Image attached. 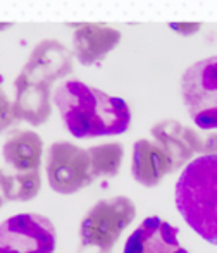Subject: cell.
<instances>
[{"label": "cell", "instance_id": "obj_1", "mask_svg": "<svg viewBox=\"0 0 217 253\" xmlns=\"http://www.w3.org/2000/svg\"><path fill=\"white\" fill-rule=\"evenodd\" d=\"M64 127L78 140L117 136L130 129L131 109L121 97H114L80 80H66L52 95Z\"/></svg>", "mask_w": 217, "mask_h": 253}, {"label": "cell", "instance_id": "obj_2", "mask_svg": "<svg viewBox=\"0 0 217 253\" xmlns=\"http://www.w3.org/2000/svg\"><path fill=\"white\" fill-rule=\"evenodd\" d=\"M74 53L59 40H43L16 78L14 110L19 121L42 126L52 114V84L73 73Z\"/></svg>", "mask_w": 217, "mask_h": 253}, {"label": "cell", "instance_id": "obj_3", "mask_svg": "<svg viewBox=\"0 0 217 253\" xmlns=\"http://www.w3.org/2000/svg\"><path fill=\"white\" fill-rule=\"evenodd\" d=\"M174 203L184 222L217 247V155L200 153L181 169Z\"/></svg>", "mask_w": 217, "mask_h": 253}, {"label": "cell", "instance_id": "obj_4", "mask_svg": "<svg viewBox=\"0 0 217 253\" xmlns=\"http://www.w3.org/2000/svg\"><path fill=\"white\" fill-rule=\"evenodd\" d=\"M136 217V205L130 197L117 195L98 200L80 224L78 253H112L121 234Z\"/></svg>", "mask_w": 217, "mask_h": 253}, {"label": "cell", "instance_id": "obj_5", "mask_svg": "<svg viewBox=\"0 0 217 253\" xmlns=\"http://www.w3.org/2000/svg\"><path fill=\"white\" fill-rule=\"evenodd\" d=\"M181 97L195 126L217 129V55L197 60L184 71Z\"/></svg>", "mask_w": 217, "mask_h": 253}, {"label": "cell", "instance_id": "obj_6", "mask_svg": "<svg viewBox=\"0 0 217 253\" xmlns=\"http://www.w3.org/2000/svg\"><path fill=\"white\" fill-rule=\"evenodd\" d=\"M45 172L52 191L59 195H74L95 181L88 148L71 141H55L48 147Z\"/></svg>", "mask_w": 217, "mask_h": 253}, {"label": "cell", "instance_id": "obj_7", "mask_svg": "<svg viewBox=\"0 0 217 253\" xmlns=\"http://www.w3.org/2000/svg\"><path fill=\"white\" fill-rule=\"evenodd\" d=\"M57 229L37 212L16 213L0 222V253H54Z\"/></svg>", "mask_w": 217, "mask_h": 253}, {"label": "cell", "instance_id": "obj_8", "mask_svg": "<svg viewBox=\"0 0 217 253\" xmlns=\"http://www.w3.org/2000/svg\"><path fill=\"white\" fill-rule=\"evenodd\" d=\"M152 138L159 141L169 155L173 174L183 169L197 155H200L204 147V138L198 134V131L184 126L176 119H164L154 124Z\"/></svg>", "mask_w": 217, "mask_h": 253}, {"label": "cell", "instance_id": "obj_9", "mask_svg": "<svg viewBox=\"0 0 217 253\" xmlns=\"http://www.w3.org/2000/svg\"><path fill=\"white\" fill-rule=\"evenodd\" d=\"M123 253H190L181 245L179 229L157 215H150L128 236Z\"/></svg>", "mask_w": 217, "mask_h": 253}, {"label": "cell", "instance_id": "obj_10", "mask_svg": "<svg viewBox=\"0 0 217 253\" xmlns=\"http://www.w3.org/2000/svg\"><path fill=\"white\" fill-rule=\"evenodd\" d=\"M71 26L76 28L73 33V53L81 66H95L102 62L123 38L116 28L105 24L81 23Z\"/></svg>", "mask_w": 217, "mask_h": 253}, {"label": "cell", "instance_id": "obj_11", "mask_svg": "<svg viewBox=\"0 0 217 253\" xmlns=\"http://www.w3.org/2000/svg\"><path fill=\"white\" fill-rule=\"evenodd\" d=\"M173 174L169 155L154 138H141L134 141L131 155V176L145 188H155L166 176Z\"/></svg>", "mask_w": 217, "mask_h": 253}, {"label": "cell", "instance_id": "obj_12", "mask_svg": "<svg viewBox=\"0 0 217 253\" xmlns=\"http://www.w3.org/2000/svg\"><path fill=\"white\" fill-rule=\"evenodd\" d=\"M2 157L14 170L40 169L43 157V140L31 129H14L2 145Z\"/></svg>", "mask_w": 217, "mask_h": 253}, {"label": "cell", "instance_id": "obj_13", "mask_svg": "<svg viewBox=\"0 0 217 253\" xmlns=\"http://www.w3.org/2000/svg\"><path fill=\"white\" fill-rule=\"evenodd\" d=\"M88 155H90L95 181L104 179V177H114L123 166L124 147L116 141L93 145V147H88Z\"/></svg>", "mask_w": 217, "mask_h": 253}, {"label": "cell", "instance_id": "obj_14", "mask_svg": "<svg viewBox=\"0 0 217 253\" xmlns=\"http://www.w3.org/2000/svg\"><path fill=\"white\" fill-rule=\"evenodd\" d=\"M42 190L40 169L14 170L9 174V202H30Z\"/></svg>", "mask_w": 217, "mask_h": 253}, {"label": "cell", "instance_id": "obj_15", "mask_svg": "<svg viewBox=\"0 0 217 253\" xmlns=\"http://www.w3.org/2000/svg\"><path fill=\"white\" fill-rule=\"evenodd\" d=\"M169 28L177 35L183 37H191V35L198 33L202 28L200 23H169Z\"/></svg>", "mask_w": 217, "mask_h": 253}, {"label": "cell", "instance_id": "obj_16", "mask_svg": "<svg viewBox=\"0 0 217 253\" xmlns=\"http://www.w3.org/2000/svg\"><path fill=\"white\" fill-rule=\"evenodd\" d=\"M9 203V174L0 169V209Z\"/></svg>", "mask_w": 217, "mask_h": 253}, {"label": "cell", "instance_id": "obj_17", "mask_svg": "<svg viewBox=\"0 0 217 253\" xmlns=\"http://www.w3.org/2000/svg\"><path fill=\"white\" fill-rule=\"evenodd\" d=\"M202 153H212V155H217V131L216 133H211L207 138H204Z\"/></svg>", "mask_w": 217, "mask_h": 253}, {"label": "cell", "instance_id": "obj_18", "mask_svg": "<svg viewBox=\"0 0 217 253\" xmlns=\"http://www.w3.org/2000/svg\"><path fill=\"white\" fill-rule=\"evenodd\" d=\"M12 26L10 23H0V31H5V30H9V28Z\"/></svg>", "mask_w": 217, "mask_h": 253}, {"label": "cell", "instance_id": "obj_19", "mask_svg": "<svg viewBox=\"0 0 217 253\" xmlns=\"http://www.w3.org/2000/svg\"><path fill=\"white\" fill-rule=\"evenodd\" d=\"M2 91H3V90H2V86H0V93H2Z\"/></svg>", "mask_w": 217, "mask_h": 253}]
</instances>
